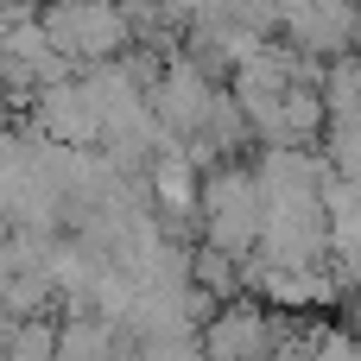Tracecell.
Here are the masks:
<instances>
[{
    "label": "cell",
    "instance_id": "3",
    "mask_svg": "<svg viewBox=\"0 0 361 361\" xmlns=\"http://www.w3.org/2000/svg\"><path fill=\"white\" fill-rule=\"evenodd\" d=\"M190 286H203L216 305L235 298V292H241V279H235V254H222V247H209V241H190Z\"/></svg>",
    "mask_w": 361,
    "mask_h": 361
},
{
    "label": "cell",
    "instance_id": "1",
    "mask_svg": "<svg viewBox=\"0 0 361 361\" xmlns=\"http://www.w3.org/2000/svg\"><path fill=\"white\" fill-rule=\"evenodd\" d=\"M254 235H260V178H254V165L241 152L203 165V178H197V241H209L222 254H247Z\"/></svg>",
    "mask_w": 361,
    "mask_h": 361
},
{
    "label": "cell",
    "instance_id": "2",
    "mask_svg": "<svg viewBox=\"0 0 361 361\" xmlns=\"http://www.w3.org/2000/svg\"><path fill=\"white\" fill-rule=\"evenodd\" d=\"M32 19L76 63H95V57H114L121 44H133V32L121 19V0H38Z\"/></svg>",
    "mask_w": 361,
    "mask_h": 361
}]
</instances>
